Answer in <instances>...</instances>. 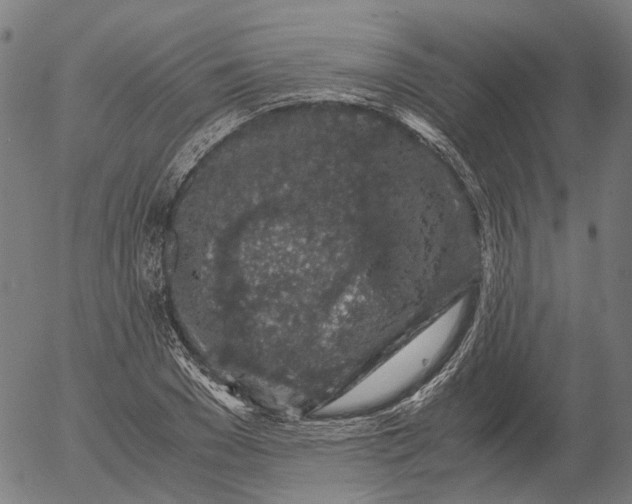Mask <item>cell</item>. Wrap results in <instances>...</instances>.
<instances>
[{"label":"cell","instance_id":"6da1fadb","mask_svg":"<svg viewBox=\"0 0 632 504\" xmlns=\"http://www.w3.org/2000/svg\"><path fill=\"white\" fill-rule=\"evenodd\" d=\"M454 321L455 316L451 313L434 323L377 367L335 405L340 408L361 407L374 405L391 397L440 351Z\"/></svg>","mask_w":632,"mask_h":504}]
</instances>
